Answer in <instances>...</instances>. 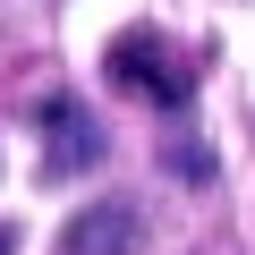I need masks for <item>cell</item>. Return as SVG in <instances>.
<instances>
[{
    "mask_svg": "<svg viewBox=\"0 0 255 255\" xmlns=\"http://www.w3.org/2000/svg\"><path fill=\"white\" fill-rule=\"evenodd\" d=\"M0 255H17V247H9V230H0Z\"/></svg>",
    "mask_w": 255,
    "mask_h": 255,
    "instance_id": "4",
    "label": "cell"
},
{
    "mask_svg": "<svg viewBox=\"0 0 255 255\" xmlns=\"http://www.w3.org/2000/svg\"><path fill=\"white\" fill-rule=\"evenodd\" d=\"M145 247V213L128 196H102V204H77V221L60 230V255H136Z\"/></svg>",
    "mask_w": 255,
    "mask_h": 255,
    "instance_id": "2",
    "label": "cell"
},
{
    "mask_svg": "<svg viewBox=\"0 0 255 255\" xmlns=\"http://www.w3.org/2000/svg\"><path fill=\"white\" fill-rule=\"evenodd\" d=\"M43 128H51V153H43V170L60 179L68 162L85 170V162H102V128L77 111V102H43Z\"/></svg>",
    "mask_w": 255,
    "mask_h": 255,
    "instance_id": "3",
    "label": "cell"
},
{
    "mask_svg": "<svg viewBox=\"0 0 255 255\" xmlns=\"http://www.w3.org/2000/svg\"><path fill=\"white\" fill-rule=\"evenodd\" d=\"M102 68H111L119 94H145V102H162V111H187V102H196V68H187L153 26H128V34L111 43Z\"/></svg>",
    "mask_w": 255,
    "mask_h": 255,
    "instance_id": "1",
    "label": "cell"
}]
</instances>
